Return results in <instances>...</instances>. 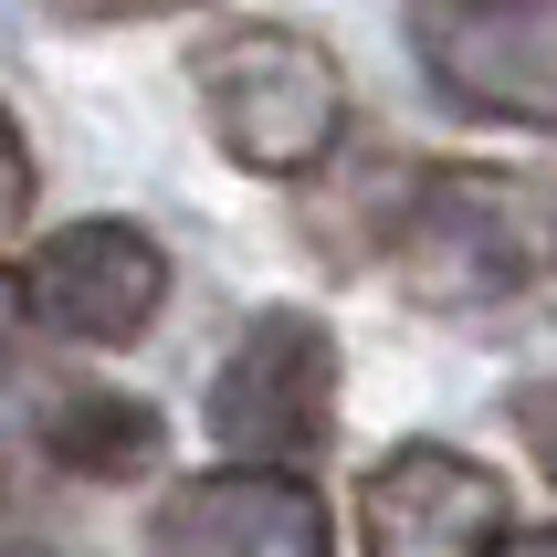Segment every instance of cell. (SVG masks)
I'll return each mask as SVG.
<instances>
[{"mask_svg":"<svg viewBox=\"0 0 557 557\" xmlns=\"http://www.w3.org/2000/svg\"><path fill=\"white\" fill-rule=\"evenodd\" d=\"M211 442L252 463H315L337 432V337L306 306H263L211 369Z\"/></svg>","mask_w":557,"mask_h":557,"instance_id":"obj_3","label":"cell"},{"mask_svg":"<svg viewBox=\"0 0 557 557\" xmlns=\"http://www.w3.org/2000/svg\"><path fill=\"white\" fill-rule=\"evenodd\" d=\"M22 557H42V547H22Z\"/></svg>","mask_w":557,"mask_h":557,"instance_id":"obj_12","label":"cell"},{"mask_svg":"<svg viewBox=\"0 0 557 557\" xmlns=\"http://www.w3.org/2000/svg\"><path fill=\"white\" fill-rule=\"evenodd\" d=\"M74 22H158V11H200V0H53Z\"/></svg>","mask_w":557,"mask_h":557,"instance_id":"obj_10","label":"cell"},{"mask_svg":"<svg viewBox=\"0 0 557 557\" xmlns=\"http://www.w3.org/2000/svg\"><path fill=\"white\" fill-rule=\"evenodd\" d=\"M189 95L211 116V148L252 180H315L347 137V74L326 42L284 22H232L189 53Z\"/></svg>","mask_w":557,"mask_h":557,"instance_id":"obj_2","label":"cell"},{"mask_svg":"<svg viewBox=\"0 0 557 557\" xmlns=\"http://www.w3.org/2000/svg\"><path fill=\"white\" fill-rule=\"evenodd\" d=\"M410 53L453 116L557 126V0H410Z\"/></svg>","mask_w":557,"mask_h":557,"instance_id":"obj_4","label":"cell"},{"mask_svg":"<svg viewBox=\"0 0 557 557\" xmlns=\"http://www.w3.org/2000/svg\"><path fill=\"white\" fill-rule=\"evenodd\" d=\"M505 547V473L453 442H400L358 484V557H495Z\"/></svg>","mask_w":557,"mask_h":557,"instance_id":"obj_7","label":"cell"},{"mask_svg":"<svg viewBox=\"0 0 557 557\" xmlns=\"http://www.w3.org/2000/svg\"><path fill=\"white\" fill-rule=\"evenodd\" d=\"M389 274L432 315H495L557 274V180L495 169V158H432L410 169L389 221Z\"/></svg>","mask_w":557,"mask_h":557,"instance_id":"obj_1","label":"cell"},{"mask_svg":"<svg viewBox=\"0 0 557 557\" xmlns=\"http://www.w3.org/2000/svg\"><path fill=\"white\" fill-rule=\"evenodd\" d=\"M148 557H337V516L306 484V463H232L169 484L148 516Z\"/></svg>","mask_w":557,"mask_h":557,"instance_id":"obj_6","label":"cell"},{"mask_svg":"<svg viewBox=\"0 0 557 557\" xmlns=\"http://www.w3.org/2000/svg\"><path fill=\"white\" fill-rule=\"evenodd\" d=\"M495 557H557V527H505Z\"/></svg>","mask_w":557,"mask_h":557,"instance_id":"obj_11","label":"cell"},{"mask_svg":"<svg viewBox=\"0 0 557 557\" xmlns=\"http://www.w3.org/2000/svg\"><path fill=\"white\" fill-rule=\"evenodd\" d=\"M11 306L63 347H137L169 306V252L137 221H63L11 263Z\"/></svg>","mask_w":557,"mask_h":557,"instance_id":"obj_5","label":"cell"},{"mask_svg":"<svg viewBox=\"0 0 557 557\" xmlns=\"http://www.w3.org/2000/svg\"><path fill=\"white\" fill-rule=\"evenodd\" d=\"M32 453H53L63 473L85 484H137V473L169 453V421L137 389H106V379H63V389H32Z\"/></svg>","mask_w":557,"mask_h":557,"instance_id":"obj_8","label":"cell"},{"mask_svg":"<svg viewBox=\"0 0 557 557\" xmlns=\"http://www.w3.org/2000/svg\"><path fill=\"white\" fill-rule=\"evenodd\" d=\"M505 421H516V442L536 453V473L557 484V369H547V379H527V389L505 400Z\"/></svg>","mask_w":557,"mask_h":557,"instance_id":"obj_9","label":"cell"}]
</instances>
